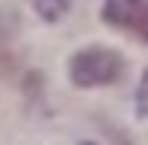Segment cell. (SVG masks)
Instances as JSON below:
<instances>
[{
    "label": "cell",
    "mask_w": 148,
    "mask_h": 145,
    "mask_svg": "<svg viewBox=\"0 0 148 145\" xmlns=\"http://www.w3.org/2000/svg\"><path fill=\"white\" fill-rule=\"evenodd\" d=\"M68 74L74 87H106L116 84L122 74H126V61L119 58V52L103 45H87L81 52H74Z\"/></svg>",
    "instance_id": "cell-1"
},
{
    "label": "cell",
    "mask_w": 148,
    "mask_h": 145,
    "mask_svg": "<svg viewBox=\"0 0 148 145\" xmlns=\"http://www.w3.org/2000/svg\"><path fill=\"white\" fill-rule=\"evenodd\" d=\"M103 19L116 29H126L135 39L148 42V0H106Z\"/></svg>",
    "instance_id": "cell-2"
},
{
    "label": "cell",
    "mask_w": 148,
    "mask_h": 145,
    "mask_svg": "<svg viewBox=\"0 0 148 145\" xmlns=\"http://www.w3.org/2000/svg\"><path fill=\"white\" fill-rule=\"evenodd\" d=\"M29 3L36 7V13H39L42 19H48V23H55V19H61V16L68 13V7H71V0H29Z\"/></svg>",
    "instance_id": "cell-3"
},
{
    "label": "cell",
    "mask_w": 148,
    "mask_h": 145,
    "mask_svg": "<svg viewBox=\"0 0 148 145\" xmlns=\"http://www.w3.org/2000/svg\"><path fill=\"white\" fill-rule=\"evenodd\" d=\"M7 74H13V58L7 52H0V78H7Z\"/></svg>",
    "instance_id": "cell-4"
},
{
    "label": "cell",
    "mask_w": 148,
    "mask_h": 145,
    "mask_svg": "<svg viewBox=\"0 0 148 145\" xmlns=\"http://www.w3.org/2000/svg\"><path fill=\"white\" fill-rule=\"evenodd\" d=\"M84 145H93V142H84Z\"/></svg>",
    "instance_id": "cell-5"
}]
</instances>
